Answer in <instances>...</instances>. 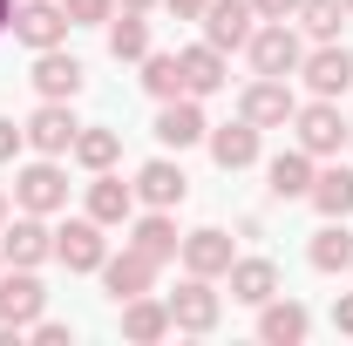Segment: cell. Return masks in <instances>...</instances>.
I'll return each mask as SVG.
<instances>
[{
  "mask_svg": "<svg viewBox=\"0 0 353 346\" xmlns=\"http://www.w3.org/2000/svg\"><path fill=\"white\" fill-rule=\"evenodd\" d=\"M7 217H14V197H7V190H0V224H7Z\"/></svg>",
  "mask_w": 353,
  "mask_h": 346,
  "instance_id": "cell-40",
  "label": "cell"
},
{
  "mask_svg": "<svg viewBox=\"0 0 353 346\" xmlns=\"http://www.w3.org/2000/svg\"><path fill=\"white\" fill-rule=\"evenodd\" d=\"M347 150H353V130H347Z\"/></svg>",
  "mask_w": 353,
  "mask_h": 346,
  "instance_id": "cell-41",
  "label": "cell"
},
{
  "mask_svg": "<svg viewBox=\"0 0 353 346\" xmlns=\"http://www.w3.org/2000/svg\"><path fill=\"white\" fill-rule=\"evenodd\" d=\"M116 312H123V340H136V346H157V340H170V333H176V326H170V305L157 299V292H136V299H123Z\"/></svg>",
  "mask_w": 353,
  "mask_h": 346,
  "instance_id": "cell-24",
  "label": "cell"
},
{
  "mask_svg": "<svg viewBox=\"0 0 353 346\" xmlns=\"http://www.w3.org/2000/svg\"><path fill=\"white\" fill-rule=\"evenodd\" d=\"M306 333H312V312H306L299 299H285V292H279V299L259 305V340H265V346H306Z\"/></svg>",
  "mask_w": 353,
  "mask_h": 346,
  "instance_id": "cell-23",
  "label": "cell"
},
{
  "mask_svg": "<svg viewBox=\"0 0 353 346\" xmlns=\"http://www.w3.org/2000/svg\"><path fill=\"white\" fill-rule=\"evenodd\" d=\"M54 258L68 265V272H102L109 258V238H102V224L95 217H68V224H54Z\"/></svg>",
  "mask_w": 353,
  "mask_h": 346,
  "instance_id": "cell-12",
  "label": "cell"
},
{
  "mask_svg": "<svg viewBox=\"0 0 353 346\" xmlns=\"http://www.w3.org/2000/svg\"><path fill=\"white\" fill-rule=\"evenodd\" d=\"M61 14H68L75 28H102V21L116 14V0H61Z\"/></svg>",
  "mask_w": 353,
  "mask_h": 346,
  "instance_id": "cell-32",
  "label": "cell"
},
{
  "mask_svg": "<svg viewBox=\"0 0 353 346\" xmlns=\"http://www.w3.org/2000/svg\"><path fill=\"white\" fill-rule=\"evenodd\" d=\"M347 130H353V123L340 116V102H326V95H312V102L292 109V143H299L306 156H319V163L347 150Z\"/></svg>",
  "mask_w": 353,
  "mask_h": 346,
  "instance_id": "cell-1",
  "label": "cell"
},
{
  "mask_svg": "<svg viewBox=\"0 0 353 346\" xmlns=\"http://www.w3.org/2000/svg\"><path fill=\"white\" fill-rule=\"evenodd\" d=\"M176 258H183V272H197V278H224V272H231V258H238V245H231V231L204 224V231H183Z\"/></svg>",
  "mask_w": 353,
  "mask_h": 346,
  "instance_id": "cell-17",
  "label": "cell"
},
{
  "mask_svg": "<svg viewBox=\"0 0 353 346\" xmlns=\"http://www.w3.org/2000/svg\"><path fill=\"white\" fill-rule=\"evenodd\" d=\"M28 333H34V346H68V340H75V326H61V319H48V312L28 326Z\"/></svg>",
  "mask_w": 353,
  "mask_h": 346,
  "instance_id": "cell-33",
  "label": "cell"
},
{
  "mask_svg": "<svg viewBox=\"0 0 353 346\" xmlns=\"http://www.w3.org/2000/svg\"><path fill=\"white\" fill-rule=\"evenodd\" d=\"M68 14H61V0H21L14 7V41L28 48V54H41V48H61L68 41Z\"/></svg>",
  "mask_w": 353,
  "mask_h": 346,
  "instance_id": "cell-10",
  "label": "cell"
},
{
  "mask_svg": "<svg viewBox=\"0 0 353 346\" xmlns=\"http://www.w3.org/2000/svg\"><path fill=\"white\" fill-rule=\"evenodd\" d=\"M102 28H109V54H116V61H143V54H150V21H143L136 7H116Z\"/></svg>",
  "mask_w": 353,
  "mask_h": 346,
  "instance_id": "cell-29",
  "label": "cell"
},
{
  "mask_svg": "<svg viewBox=\"0 0 353 346\" xmlns=\"http://www.w3.org/2000/svg\"><path fill=\"white\" fill-rule=\"evenodd\" d=\"M299 34H312V41H340V28H347V0H299Z\"/></svg>",
  "mask_w": 353,
  "mask_h": 346,
  "instance_id": "cell-30",
  "label": "cell"
},
{
  "mask_svg": "<svg viewBox=\"0 0 353 346\" xmlns=\"http://www.w3.org/2000/svg\"><path fill=\"white\" fill-rule=\"evenodd\" d=\"M41 312H48V285L28 272V265H7V272H0V319L28 333Z\"/></svg>",
  "mask_w": 353,
  "mask_h": 346,
  "instance_id": "cell-14",
  "label": "cell"
},
{
  "mask_svg": "<svg viewBox=\"0 0 353 346\" xmlns=\"http://www.w3.org/2000/svg\"><path fill=\"white\" fill-rule=\"evenodd\" d=\"M306 204H312L319 217H353V170L326 156V163L312 170V190H306Z\"/></svg>",
  "mask_w": 353,
  "mask_h": 346,
  "instance_id": "cell-26",
  "label": "cell"
},
{
  "mask_svg": "<svg viewBox=\"0 0 353 346\" xmlns=\"http://www.w3.org/2000/svg\"><path fill=\"white\" fill-rule=\"evenodd\" d=\"M306 265H312V272H353V231H347V217H326V224L312 231Z\"/></svg>",
  "mask_w": 353,
  "mask_h": 346,
  "instance_id": "cell-28",
  "label": "cell"
},
{
  "mask_svg": "<svg viewBox=\"0 0 353 346\" xmlns=\"http://www.w3.org/2000/svg\"><path fill=\"white\" fill-rule=\"evenodd\" d=\"M150 136L163 143V150H197L204 136H211V123H204V102L197 95H176V102H157V123H150Z\"/></svg>",
  "mask_w": 353,
  "mask_h": 346,
  "instance_id": "cell-8",
  "label": "cell"
},
{
  "mask_svg": "<svg viewBox=\"0 0 353 346\" xmlns=\"http://www.w3.org/2000/svg\"><path fill=\"white\" fill-rule=\"evenodd\" d=\"M75 130H82V123H75V102H41V109L21 123V136H28L34 156H68V150H75Z\"/></svg>",
  "mask_w": 353,
  "mask_h": 346,
  "instance_id": "cell-13",
  "label": "cell"
},
{
  "mask_svg": "<svg viewBox=\"0 0 353 346\" xmlns=\"http://www.w3.org/2000/svg\"><path fill=\"white\" fill-rule=\"evenodd\" d=\"M204 7H211V0H163L170 21H204Z\"/></svg>",
  "mask_w": 353,
  "mask_h": 346,
  "instance_id": "cell-35",
  "label": "cell"
},
{
  "mask_svg": "<svg viewBox=\"0 0 353 346\" xmlns=\"http://www.w3.org/2000/svg\"><path fill=\"white\" fill-rule=\"evenodd\" d=\"M28 82H34V95H41V102H75V95L88 88V68L68 54V41H61V48H41V54H34Z\"/></svg>",
  "mask_w": 353,
  "mask_h": 346,
  "instance_id": "cell-7",
  "label": "cell"
},
{
  "mask_svg": "<svg viewBox=\"0 0 353 346\" xmlns=\"http://www.w3.org/2000/svg\"><path fill=\"white\" fill-rule=\"evenodd\" d=\"M312 170H319V156H306L299 143L279 150V156L265 163V190H272V204H299V197L312 190Z\"/></svg>",
  "mask_w": 353,
  "mask_h": 346,
  "instance_id": "cell-22",
  "label": "cell"
},
{
  "mask_svg": "<svg viewBox=\"0 0 353 346\" xmlns=\"http://www.w3.org/2000/svg\"><path fill=\"white\" fill-rule=\"evenodd\" d=\"M299 82H306L312 95H326V102L353 95V48H340V41H312L306 61H299Z\"/></svg>",
  "mask_w": 353,
  "mask_h": 346,
  "instance_id": "cell-6",
  "label": "cell"
},
{
  "mask_svg": "<svg viewBox=\"0 0 353 346\" xmlns=\"http://www.w3.org/2000/svg\"><path fill=\"white\" fill-rule=\"evenodd\" d=\"M224 285H231V305H252L259 312L265 299H279V265L272 258H231Z\"/></svg>",
  "mask_w": 353,
  "mask_h": 346,
  "instance_id": "cell-25",
  "label": "cell"
},
{
  "mask_svg": "<svg viewBox=\"0 0 353 346\" xmlns=\"http://www.w3.org/2000/svg\"><path fill=\"white\" fill-rule=\"evenodd\" d=\"M143 88H150L157 102H176V95H183V61L150 48V54H143Z\"/></svg>",
  "mask_w": 353,
  "mask_h": 346,
  "instance_id": "cell-31",
  "label": "cell"
},
{
  "mask_svg": "<svg viewBox=\"0 0 353 346\" xmlns=\"http://www.w3.org/2000/svg\"><path fill=\"white\" fill-rule=\"evenodd\" d=\"M0 258L7 265H48L54 258V231H48V217H34V211H21V217H7L0 224Z\"/></svg>",
  "mask_w": 353,
  "mask_h": 346,
  "instance_id": "cell-11",
  "label": "cell"
},
{
  "mask_svg": "<svg viewBox=\"0 0 353 346\" xmlns=\"http://www.w3.org/2000/svg\"><path fill=\"white\" fill-rule=\"evenodd\" d=\"M7 28H14V0H0V34H7Z\"/></svg>",
  "mask_w": 353,
  "mask_h": 346,
  "instance_id": "cell-38",
  "label": "cell"
},
{
  "mask_svg": "<svg viewBox=\"0 0 353 346\" xmlns=\"http://www.w3.org/2000/svg\"><path fill=\"white\" fill-rule=\"evenodd\" d=\"M259 7V21H292L299 14V0H252Z\"/></svg>",
  "mask_w": 353,
  "mask_h": 346,
  "instance_id": "cell-36",
  "label": "cell"
},
{
  "mask_svg": "<svg viewBox=\"0 0 353 346\" xmlns=\"http://www.w3.org/2000/svg\"><path fill=\"white\" fill-rule=\"evenodd\" d=\"M123 231H130L136 252H143V258H157V265H170V258H176V245H183V231H176V211H150V204H143V211H136Z\"/></svg>",
  "mask_w": 353,
  "mask_h": 346,
  "instance_id": "cell-21",
  "label": "cell"
},
{
  "mask_svg": "<svg viewBox=\"0 0 353 346\" xmlns=\"http://www.w3.org/2000/svg\"><path fill=\"white\" fill-rule=\"evenodd\" d=\"M0 272H7V258H0Z\"/></svg>",
  "mask_w": 353,
  "mask_h": 346,
  "instance_id": "cell-42",
  "label": "cell"
},
{
  "mask_svg": "<svg viewBox=\"0 0 353 346\" xmlns=\"http://www.w3.org/2000/svg\"><path fill=\"white\" fill-rule=\"evenodd\" d=\"M292 109H299L292 75H252L245 95H238V116H245V123H259V130H292Z\"/></svg>",
  "mask_w": 353,
  "mask_h": 346,
  "instance_id": "cell-5",
  "label": "cell"
},
{
  "mask_svg": "<svg viewBox=\"0 0 353 346\" xmlns=\"http://www.w3.org/2000/svg\"><path fill=\"white\" fill-rule=\"evenodd\" d=\"M347 14H353V0H347Z\"/></svg>",
  "mask_w": 353,
  "mask_h": 346,
  "instance_id": "cell-43",
  "label": "cell"
},
{
  "mask_svg": "<svg viewBox=\"0 0 353 346\" xmlns=\"http://www.w3.org/2000/svg\"><path fill=\"white\" fill-rule=\"evenodd\" d=\"M197 28H204V41H211V48H224V54H231V48L252 41V28H259V7H252V0H211Z\"/></svg>",
  "mask_w": 353,
  "mask_h": 346,
  "instance_id": "cell-19",
  "label": "cell"
},
{
  "mask_svg": "<svg viewBox=\"0 0 353 346\" xmlns=\"http://www.w3.org/2000/svg\"><path fill=\"white\" fill-rule=\"evenodd\" d=\"M176 61H183V95H197V102H211L218 88H231V54L211 41H190L176 48Z\"/></svg>",
  "mask_w": 353,
  "mask_h": 346,
  "instance_id": "cell-15",
  "label": "cell"
},
{
  "mask_svg": "<svg viewBox=\"0 0 353 346\" xmlns=\"http://www.w3.org/2000/svg\"><path fill=\"white\" fill-rule=\"evenodd\" d=\"M252 75H299V61H306V34L292 28V21H259L252 28Z\"/></svg>",
  "mask_w": 353,
  "mask_h": 346,
  "instance_id": "cell-2",
  "label": "cell"
},
{
  "mask_svg": "<svg viewBox=\"0 0 353 346\" xmlns=\"http://www.w3.org/2000/svg\"><path fill=\"white\" fill-rule=\"evenodd\" d=\"M21 150H28V136H21V123H7V116H0V163H14Z\"/></svg>",
  "mask_w": 353,
  "mask_h": 346,
  "instance_id": "cell-34",
  "label": "cell"
},
{
  "mask_svg": "<svg viewBox=\"0 0 353 346\" xmlns=\"http://www.w3.org/2000/svg\"><path fill=\"white\" fill-rule=\"evenodd\" d=\"M204 143H211V163H218L224 176H238V170H252V163H259V150H265V130L238 116V123H224V130H211Z\"/></svg>",
  "mask_w": 353,
  "mask_h": 346,
  "instance_id": "cell-18",
  "label": "cell"
},
{
  "mask_svg": "<svg viewBox=\"0 0 353 346\" xmlns=\"http://www.w3.org/2000/svg\"><path fill=\"white\" fill-rule=\"evenodd\" d=\"M130 183H136V204H150V211H183V197H190V176H183V163H176L170 150L150 156Z\"/></svg>",
  "mask_w": 353,
  "mask_h": 346,
  "instance_id": "cell-9",
  "label": "cell"
},
{
  "mask_svg": "<svg viewBox=\"0 0 353 346\" xmlns=\"http://www.w3.org/2000/svg\"><path fill=\"white\" fill-rule=\"evenodd\" d=\"M333 333H347V340H353V292L333 299Z\"/></svg>",
  "mask_w": 353,
  "mask_h": 346,
  "instance_id": "cell-37",
  "label": "cell"
},
{
  "mask_svg": "<svg viewBox=\"0 0 353 346\" xmlns=\"http://www.w3.org/2000/svg\"><path fill=\"white\" fill-rule=\"evenodd\" d=\"M163 305H170V326H176V333H218V319H224L218 278H197V272H183V285L163 292Z\"/></svg>",
  "mask_w": 353,
  "mask_h": 346,
  "instance_id": "cell-3",
  "label": "cell"
},
{
  "mask_svg": "<svg viewBox=\"0 0 353 346\" xmlns=\"http://www.w3.org/2000/svg\"><path fill=\"white\" fill-rule=\"evenodd\" d=\"M136 211H143V204H136V183H123L116 170H95V176H88V217H95L102 231L130 224Z\"/></svg>",
  "mask_w": 353,
  "mask_h": 346,
  "instance_id": "cell-20",
  "label": "cell"
},
{
  "mask_svg": "<svg viewBox=\"0 0 353 346\" xmlns=\"http://www.w3.org/2000/svg\"><path fill=\"white\" fill-rule=\"evenodd\" d=\"M116 7H136V14H150V7H163V0H116Z\"/></svg>",
  "mask_w": 353,
  "mask_h": 346,
  "instance_id": "cell-39",
  "label": "cell"
},
{
  "mask_svg": "<svg viewBox=\"0 0 353 346\" xmlns=\"http://www.w3.org/2000/svg\"><path fill=\"white\" fill-rule=\"evenodd\" d=\"M14 204L34 211V217L68 211V170H61V156H34V163H21V170H14Z\"/></svg>",
  "mask_w": 353,
  "mask_h": 346,
  "instance_id": "cell-4",
  "label": "cell"
},
{
  "mask_svg": "<svg viewBox=\"0 0 353 346\" xmlns=\"http://www.w3.org/2000/svg\"><path fill=\"white\" fill-rule=\"evenodd\" d=\"M68 156H75L88 176H95V170H116V163H123V130H109V123H82Z\"/></svg>",
  "mask_w": 353,
  "mask_h": 346,
  "instance_id": "cell-27",
  "label": "cell"
},
{
  "mask_svg": "<svg viewBox=\"0 0 353 346\" xmlns=\"http://www.w3.org/2000/svg\"><path fill=\"white\" fill-rule=\"evenodd\" d=\"M95 278H102V292H109V299L123 305V299H136V292H157V258H143L136 245H123V252H109V258H102Z\"/></svg>",
  "mask_w": 353,
  "mask_h": 346,
  "instance_id": "cell-16",
  "label": "cell"
}]
</instances>
